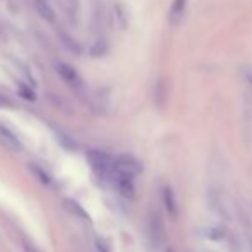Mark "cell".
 <instances>
[{"label": "cell", "instance_id": "6da1fadb", "mask_svg": "<svg viewBox=\"0 0 252 252\" xmlns=\"http://www.w3.org/2000/svg\"><path fill=\"white\" fill-rule=\"evenodd\" d=\"M139 173H141V163L136 158H132V156L122 155L119 158H115V161H113V170H112V175H110V180L113 179L134 180Z\"/></svg>", "mask_w": 252, "mask_h": 252}, {"label": "cell", "instance_id": "7a4b0ae2", "mask_svg": "<svg viewBox=\"0 0 252 252\" xmlns=\"http://www.w3.org/2000/svg\"><path fill=\"white\" fill-rule=\"evenodd\" d=\"M113 161H115V159L103 151H91L90 153L91 168L94 170V173H96L100 179L110 180V175H112V170H113Z\"/></svg>", "mask_w": 252, "mask_h": 252}, {"label": "cell", "instance_id": "3957f363", "mask_svg": "<svg viewBox=\"0 0 252 252\" xmlns=\"http://www.w3.org/2000/svg\"><path fill=\"white\" fill-rule=\"evenodd\" d=\"M55 70H57V74H59V76L62 77L63 81H65V83L70 84V86H77V84H81L79 74H77L76 69H74L72 65H69V63L57 62L55 63Z\"/></svg>", "mask_w": 252, "mask_h": 252}, {"label": "cell", "instance_id": "277c9868", "mask_svg": "<svg viewBox=\"0 0 252 252\" xmlns=\"http://www.w3.org/2000/svg\"><path fill=\"white\" fill-rule=\"evenodd\" d=\"M0 143H2L5 148H9V150H12V151H21V150H23V146H21V141L17 139L16 134H14L10 129H7L5 126H2V124H0Z\"/></svg>", "mask_w": 252, "mask_h": 252}, {"label": "cell", "instance_id": "5b68a950", "mask_svg": "<svg viewBox=\"0 0 252 252\" xmlns=\"http://www.w3.org/2000/svg\"><path fill=\"white\" fill-rule=\"evenodd\" d=\"M186 7H187V0H173L172 2V7H170V23L173 24V26H177V24L182 21L184 14H186Z\"/></svg>", "mask_w": 252, "mask_h": 252}, {"label": "cell", "instance_id": "8992f818", "mask_svg": "<svg viewBox=\"0 0 252 252\" xmlns=\"http://www.w3.org/2000/svg\"><path fill=\"white\" fill-rule=\"evenodd\" d=\"M151 232H153V240L156 244H161L165 240V228H163V221L159 218L158 211H155L151 216Z\"/></svg>", "mask_w": 252, "mask_h": 252}, {"label": "cell", "instance_id": "52a82bcc", "mask_svg": "<svg viewBox=\"0 0 252 252\" xmlns=\"http://www.w3.org/2000/svg\"><path fill=\"white\" fill-rule=\"evenodd\" d=\"M34 9L45 21H48V23L55 21V10H53L50 0H34Z\"/></svg>", "mask_w": 252, "mask_h": 252}, {"label": "cell", "instance_id": "ba28073f", "mask_svg": "<svg viewBox=\"0 0 252 252\" xmlns=\"http://www.w3.org/2000/svg\"><path fill=\"white\" fill-rule=\"evenodd\" d=\"M163 201H165L168 215L175 216L177 215V202H175V197H173V190L170 189V187H165V190H163Z\"/></svg>", "mask_w": 252, "mask_h": 252}, {"label": "cell", "instance_id": "9c48e42d", "mask_svg": "<svg viewBox=\"0 0 252 252\" xmlns=\"http://www.w3.org/2000/svg\"><path fill=\"white\" fill-rule=\"evenodd\" d=\"M33 170H34V172H36V177H40V179L43 180L45 184H50V182H52L50 177L45 175V172H43V170H41V168H36V166H33Z\"/></svg>", "mask_w": 252, "mask_h": 252}, {"label": "cell", "instance_id": "30bf717a", "mask_svg": "<svg viewBox=\"0 0 252 252\" xmlns=\"http://www.w3.org/2000/svg\"><path fill=\"white\" fill-rule=\"evenodd\" d=\"M244 76H246V81L252 86V67H249V69L244 70Z\"/></svg>", "mask_w": 252, "mask_h": 252}, {"label": "cell", "instance_id": "8fae6325", "mask_svg": "<svg viewBox=\"0 0 252 252\" xmlns=\"http://www.w3.org/2000/svg\"><path fill=\"white\" fill-rule=\"evenodd\" d=\"M166 252H177V251H173V249H168V251H166Z\"/></svg>", "mask_w": 252, "mask_h": 252}]
</instances>
